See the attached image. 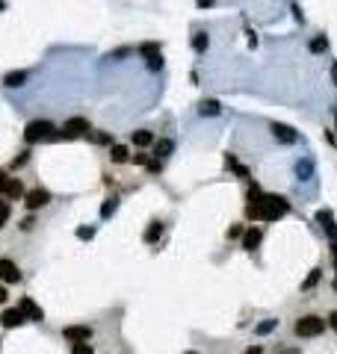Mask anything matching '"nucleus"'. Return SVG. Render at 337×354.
<instances>
[{
	"instance_id": "obj_4",
	"label": "nucleus",
	"mask_w": 337,
	"mask_h": 354,
	"mask_svg": "<svg viewBox=\"0 0 337 354\" xmlns=\"http://www.w3.org/2000/svg\"><path fill=\"white\" fill-rule=\"evenodd\" d=\"M62 337H66L71 346L74 343H89L92 340V328H86V325H68L66 331H62Z\"/></svg>"
},
{
	"instance_id": "obj_10",
	"label": "nucleus",
	"mask_w": 337,
	"mask_h": 354,
	"mask_svg": "<svg viewBox=\"0 0 337 354\" xmlns=\"http://www.w3.org/2000/svg\"><path fill=\"white\" fill-rule=\"evenodd\" d=\"M316 222H320L322 230H326V233L337 242V225H334V219H332V213H328V210H320V213H316Z\"/></svg>"
},
{
	"instance_id": "obj_9",
	"label": "nucleus",
	"mask_w": 337,
	"mask_h": 354,
	"mask_svg": "<svg viewBox=\"0 0 337 354\" xmlns=\"http://www.w3.org/2000/svg\"><path fill=\"white\" fill-rule=\"evenodd\" d=\"M50 201V192H44V189H33V192L24 195V204H27V210H38V207H44Z\"/></svg>"
},
{
	"instance_id": "obj_26",
	"label": "nucleus",
	"mask_w": 337,
	"mask_h": 354,
	"mask_svg": "<svg viewBox=\"0 0 337 354\" xmlns=\"http://www.w3.org/2000/svg\"><path fill=\"white\" fill-rule=\"evenodd\" d=\"M320 275H322V269H314L310 275H308V281L302 284V290H310V287H316V281H320Z\"/></svg>"
},
{
	"instance_id": "obj_19",
	"label": "nucleus",
	"mask_w": 337,
	"mask_h": 354,
	"mask_svg": "<svg viewBox=\"0 0 337 354\" xmlns=\"http://www.w3.org/2000/svg\"><path fill=\"white\" fill-rule=\"evenodd\" d=\"M110 157H112V162H128V160H130V154H128V148H124V145H112Z\"/></svg>"
},
{
	"instance_id": "obj_8",
	"label": "nucleus",
	"mask_w": 337,
	"mask_h": 354,
	"mask_svg": "<svg viewBox=\"0 0 337 354\" xmlns=\"http://www.w3.org/2000/svg\"><path fill=\"white\" fill-rule=\"evenodd\" d=\"M272 136L278 142H284V145H296L299 142V133L293 127H287V124H272Z\"/></svg>"
},
{
	"instance_id": "obj_22",
	"label": "nucleus",
	"mask_w": 337,
	"mask_h": 354,
	"mask_svg": "<svg viewBox=\"0 0 337 354\" xmlns=\"http://www.w3.org/2000/svg\"><path fill=\"white\" fill-rule=\"evenodd\" d=\"M145 59H148V68H151V71H160V68H163V56H160L157 50H154V53H145Z\"/></svg>"
},
{
	"instance_id": "obj_14",
	"label": "nucleus",
	"mask_w": 337,
	"mask_h": 354,
	"mask_svg": "<svg viewBox=\"0 0 337 354\" xmlns=\"http://www.w3.org/2000/svg\"><path fill=\"white\" fill-rule=\"evenodd\" d=\"M296 177H299V180H310V177H314V160H299Z\"/></svg>"
},
{
	"instance_id": "obj_35",
	"label": "nucleus",
	"mask_w": 337,
	"mask_h": 354,
	"mask_svg": "<svg viewBox=\"0 0 337 354\" xmlns=\"http://www.w3.org/2000/svg\"><path fill=\"white\" fill-rule=\"evenodd\" d=\"M160 168H163V165H160V160H154V162H148V171H154V174H157V171H160Z\"/></svg>"
},
{
	"instance_id": "obj_3",
	"label": "nucleus",
	"mask_w": 337,
	"mask_h": 354,
	"mask_svg": "<svg viewBox=\"0 0 337 354\" xmlns=\"http://www.w3.org/2000/svg\"><path fill=\"white\" fill-rule=\"evenodd\" d=\"M326 331V322L320 319V316H302L299 322H296V334L302 337V340H310V337H320Z\"/></svg>"
},
{
	"instance_id": "obj_17",
	"label": "nucleus",
	"mask_w": 337,
	"mask_h": 354,
	"mask_svg": "<svg viewBox=\"0 0 337 354\" xmlns=\"http://www.w3.org/2000/svg\"><path fill=\"white\" fill-rule=\"evenodd\" d=\"M160 233H163V222H151L142 239H145V242H157V239H160Z\"/></svg>"
},
{
	"instance_id": "obj_1",
	"label": "nucleus",
	"mask_w": 337,
	"mask_h": 354,
	"mask_svg": "<svg viewBox=\"0 0 337 354\" xmlns=\"http://www.w3.org/2000/svg\"><path fill=\"white\" fill-rule=\"evenodd\" d=\"M287 210H290V204H287L284 198H278V195H260L258 186L252 189L248 207H246V213H248L252 219H258V222H275V219H281Z\"/></svg>"
},
{
	"instance_id": "obj_42",
	"label": "nucleus",
	"mask_w": 337,
	"mask_h": 354,
	"mask_svg": "<svg viewBox=\"0 0 337 354\" xmlns=\"http://www.w3.org/2000/svg\"><path fill=\"white\" fill-rule=\"evenodd\" d=\"M284 354H299V352H296V349H290V352H284Z\"/></svg>"
},
{
	"instance_id": "obj_20",
	"label": "nucleus",
	"mask_w": 337,
	"mask_h": 354,
	"mask_svg": "<svg viewBox=\"0 0 337 354\" xmlns=\"http://www.w3.org/2000/svg\"><path fill=\"white\" fill-rule=\"evenodd\" d=\"M310 53H326L328 50V41H326V35H316V38H310Z\"/></svg>"
},
{
	"instance_id": "obj_27",
	"label": "nucleus",
	"mask_w": 337,
	"mask_h": 354,
	"mask_svg": "<svg viewBox=\"0 0 337 354\" xmlns=\"http://www.w3.org/2000/svg\"><path fill=\"white\" fill-rule=\"evenodd\" d=\"M71 354H95V352H92L89 343H74V346H71Z\"/></svg>"
},
{
	"instance_id": "obj_5",
	"label": "nucleus",
	"mask_w": 337,
	"mask_h": 354,
	"mask_svg": "<svg viewBox=\"0 0 337 354\" xmlns=\"http://www.w3.org/2000/svg\"><path fill=\"white\" fill-rule=\"evenodd\" d=\"M18 310L24 313V319H27V322H44V310H42V307L36 304L33 298H21Z\"/></svg>"
},
{
	"instance_id": "obj_32",
	"label": "nucleus",
	"mask_w": 337,
	"mask_h": 354,
	"mask_svg": "<svg viewBox=\"0 0 337 354\" xmlns=\"http://www.w3.org/2000/svg\"><path fill=\"white\" fill-rule=\"evenodd\" d=\"M128 53H130V50H128V47H118V50H116V53H110V59H118V56H128Z\"/></svg>"
},
{
	"instance_id": "obj_16",
	"label": "nucleus",
	"mask_w": 337,
	"mask_h": 354,
	"mask_svg": "<svg viewBox=\"0 0 337 354\" xmlns=\"http://www.w3.org/2000/svg\"><path fill=\"white\" fill-rule=\"evenodd\" d=\"M198 112H202V115H219L222 106H219V100H202V103H198Z\"/></svg>"
},
{
	"instance_id": "obj_2",
	"label": "nucleus",
	"mask_w": 337,
	"mask_h": 354,
	"mask_svg": "<svg viewBox=\"0 0 337 354\" xmlns=\"http://www.w3.org/2000/svg\"><path fill=\"white\" fill-rule=\"evenodd\" d=\"M24 139H27L30 145H36V142H54V139H56V127H54L50 121H30Z\"/></svg>"
},
{
	"instance_id": "obj_41",
	"label": "nucleus",
	"mask_w": 337,
	"mask_h": 354,
	"mask_svg": "<svg viewBox=\"0 0 337 354\" xmlns=\"http://www.w3.org/2000/svg\"><path fill=\"white\" fill-rule=\"evenodd\" d=\"M210 3H213V0H198V6H210Z\"/></svg>"
},
{
	"instance_id": "obj_11",
	"label": "nucleus",
	"mask_w": 337,
	"mask_h": 354,
	"mask_svg": "<svg viewBox=\"0 0 337 354\" xmlns=\"http://www.w3.org/2000/svg\"><path fill=\"white\" fill-rule=\"evenodd\" d=\"M258 245H260V230H258V227H248V230L242 233V248H246V251H254Z\"/></svg>"
},
{
	"instance_id": "obj_30",
	"label": "nucleus",
	"mask_w": 337,
	"mask_h": 354,
	"mask_svg": "<svg viewBox=\"0 0 337 354\" xmlns=\"http://www.w3.org/2000/svg\"><path fill=\"white\" fill-rule=\"evenodd\" d=\"M77 236H80V239H92V236H95V230H92V227H80V230H77Z\"/></svg>"
},
{
	"instance_id": "obj_7",
	"label": "nucleus",
	"mask_w": 337,
	"mask_h": 354,
	"mask_svg": "<svg viewBox=\"0 0 337 354\" xmlns=\"http://www.w3.org/2000/svg\"><path fill=\"white\" fill-rule=\"evenodd\" d=\"M0 281L3 284H18L21 281V272L12 260H0Z\"/></svg>"
},
{
	"instance_id": "obj_15",
	"label": "nucleus",
	"mask_w": 337,
	"mask_h": 354,
	"mask_svg": "<svg viewBox=\"0 0 337 354\" xmlns=\"http://www.w3.org/2000/svg\"><path fill=\"white\" fill-rule=\"evenodd\" d=\"M151 142H154L151 130H136V133H134V145H136V148H148Z\"/></svg>"
},
{
	"instance_id": "obj_31",
	"label": "nucleus",
	"mask_w": 337,
	"mask_h": 354,
	"mask_svg": "<svg viewBox=\"0 0 337 354\" xmlns=\"http://www.w3.org/2000/svg\"><path fill=\"white\" fill-rule=\"evenodd\" d=\"M6 186H9V177L0 171V195H6Z\"/></svg>"
},
{
	"instance_id": "obj_37",
	"label": "nucleus",
	"mask_w": 337,
	"mask_h": 354,
	"mask_svg": "<svg viewBox=\"0 0 337 354\" xmlns=\"http://www.w3.org/2000/svg\"><path fill=\"white\" fill-rule=\"evenodd\" d=\"M242 354H264V352H260V346H248Z\"/></svg>"
},
{
	"instance_id": "obj_43",
	"label": "nucleus",
	"mask_w": 337,
	"mask_h": 354,
	"mask_svg": "<svg viewBox=\"0 0 337 354\" xmlns=\"http://www.w3.org/2000/svg\"><path fill=\"white\" fill-rule=\"evenodd\" d=\"M186 354H196V352H186Z\"/></svg>"
},
{
	"instance_id": "obj_21",
	"label": "nucleus",
	"mask_w": 337,
	"mask_h": 354,
	"mask_svg": "<svg viewBox=\"0 0 337 354\" xmlns=\"http://www.w3.org/2000/svg\"><path fill=\"white\" fill-rule=\"evenodd\" d=\"M275 328H278V319H266V322H260V325H258V328H254V331H258V334H260V337H266V334H272V331H275Z\"/></svg>"
},
{
	"instance_id": "obj_39",
	"label": "nucleus",
	"mask_w": 337,
	"mask_h": 354,
	"mask_svg": "<svg viewBox=\"0 0 337 354\" xmlns=\"http://www.w3.org/2000/svg\"><path fill=\"white\" fill-rule=\"evenodd\" d=\"M328 322H332V328L337 331V313H332V316H328Z\"/></svg>"
},
{
	"instance_id": "obj_6",
	"label": "nucleus",
	"mask_w": 337,
	"mask_h": 354,
	"mask_svg": "<svg viewBox=\"0 0 337 354\" xmlns=\"http://www.w3.org/2000/svg\"><path fill=\"white\" fill-rule=\"evenodd\" d=\"M24 322H27V319H24V313H21L18 307H6V310L0 313V325H3V328H21Z\"/></svg>"
},
{
	"instance_id": "obj_23",
	"label": "nucleus",
	"mask_w": 337,
	"mask_h": 354,
	"mask_svg": "<svg viewBox=\"0 0 337 354\" xmlns=\"http://www.w3.org/2000/svg\"><path fill=\"white\" fill-rule=\"evenodd\" d=\"M192 47H196L198 53L207 50V35H204V32H196V35H192Z\"/></svg>"
},
{
	"instance_id": "obj_28",
	"label": "nucleus",
	"mask_w": 337,
	"mask_h": 354,
	"mask_svg": "<svg viewBox=\"0 0 337 354\" xmlns=\"http://www.w3.org/2000/svg\"><path fill=\"white\" fill-rule=\"evenodd\" d=\"M6 195H12V198L24 195V189H21V183H18V180H9V186H6Z\"/></svg>"
},
{
	"instance_id": "obj_40",
	"label": "nucleus",
	"mask_w": 337,
	"mask_h": 354,
	"mask_svg": "<svg viewBox=\"0 0 337 354\" xmlns=\"http://www.w3.org/2000/svg\"><path fill=\"white\" fill-rule=\"evenodd\" d=\"M332 254H334V266H337V242L332 245Z\"/></svg>"
},
{
	"instance_id": "obj_33",
	"label": "nucleus",
	"mask_w": 337,
	"mask_h": 354,
	"mask_svg": "<svg viewBox=\"0 0 337 354\" xmlns=\"http://www.w3.org/2000/svg\"><path fill=\"white\" fill-rule=\"evenodd\" d=\"M228 236H231V239H236V236H242V227H240V225H234L231 230H228Z\"/></svg>"
},
{
	"instance_id": "obj_18",
	"label": "nucleus",
	"mask_w": 337,
	"mask_h": 354,
	"mask_svg": "<svg viewBox=\"0 0 337 354\" xmlns=\"http://www.w3.org/2000/svg\"><path fill=\"white\" fill-rule=\"evenodd\" d=\"M172 151H174V142H172V139H160V142L154 145V154H157L160 160H163V157H168Z\"/></svg>"
},
{
	"instance_id": "obj_12",
	"label": "nucleus",
	"mask_w": 337,
	"mask_h": 354,
	"mask_svg": "<svg viewBox=\"0 0 337 354\" xmlns=\"http://www.w3.org/2000/svg\"><path fill=\"white\" fill-rule=\"evenodd\" d=\"M89 130V121L86 118H71L66 124V136H80V133H86Z\"/></svg>"
},
{
	"instance_id": "obj_38",
	"label": "nucleus",
	"mask_w": 337,
	"mask_h": 354,
	"mask_svg": "<svg viewBox=\"0 0 337 354\" xmlns=\"http://www.w3.org/2000/svg\"><path fill=\"white\" fill-rule=\"evenodd\" d=\"M332 80H334V86H337V62H332Z\"/></svg>"
},
{
	"instance_id": "obj_34",
	"label": "nucleus",
	"mask_w": 337,
	"mask_h": 354,
	"mask_svg": "<svg viewBox=\"0 0 337 354\" xmlns=\"http://www.w3.org/2000/svg\"><path fill=\"white\" fill-rule=\"evenodd\" d=\"M95 142H101V145H106V142H110V133H95Z\"/></svg>"
},
{
	"instance_id": "obj_24",
	"label": "nucleus",
	"mask_w": 337,
	"mask_h": 354,
	"mask_svg": "<svg viewBox=\"0 0 337 354\" xmlns=\"http://www.w3.org/2000/svg\"><path fill=\"white\" fill-rule=\"evenodd\" d=\"M116 207H118V198H110V201L101 207V216H104V219H110V216L116 213Z\"/></svg>"
},
{
	"instance_id": "obj_29",
	"label": "nucleus",
	"mask_w": 337,
	"mask_h": 354,
	"mask_svg": "<svg viewBox=\"0 0 337 354\" xmlns=\"http://www.w3.org/2000/svg\"><path fill=\"white\" fill-rule=\"evenodd\" d=\"M33 227H36V219H33V216H27V219L21 222V230H24V233H30Z\"/></svg>"
},
{
	"instance_id": "obj_36",
	"label": "nucleus",
	"mask_w": 337,
	"mask_h": 354,
	"mask_svg": "<svg viewBox=\"0 0 337 354\" xmlns=\"http://www.w3.org/2000/svg\"><path fill=\"white\" fill-rule=\"evenodd\" d=\"M6 301H9V290H6V287H0V304H6Z\"/></svg>"
},
{
	"instance_id": "obj_13",
	"label": "nucleus",
	"mask_w": 337,
	"mask_h": 354,
	"mask_svg": "<svg viewBox=\"0 0 337 354\" xmlns=\"http://www.w3.org/2000/svg\"><path fill=\"white\" fill-rule=\"evenodd\" d=\"M27 77H30L27 71H12V74H6V77H3V83H6L9 89H18V86H24V83H27Z\"/></svg>"
},
{
	"instance_id": "obj_25",
	"label": "nucleus",
	"mask_w": 337,
	"mask_h": 354,
	"mask_svg": "<svg viewBox=\"0 0 337 354\" xmlns=\"http://www.w3.org/2000/svg\"><path fill=\"white\" fill-rule=\"evenodd\" d=\"M9 216H12V207H9V201H0V227L9 222Z\"/></svg>"
}]
</instances>
